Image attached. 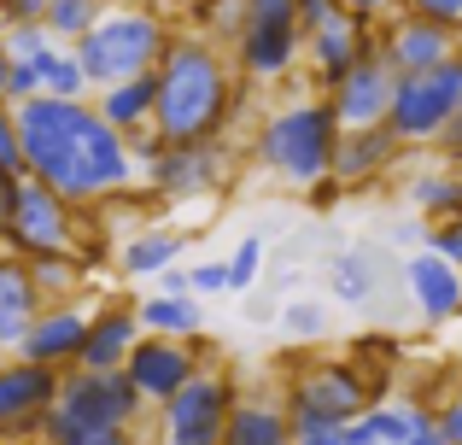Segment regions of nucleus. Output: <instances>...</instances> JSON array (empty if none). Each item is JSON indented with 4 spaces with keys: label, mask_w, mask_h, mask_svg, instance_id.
<instances>
[{
    "label": "nucleus",
    "mask_w": 462,
    "mask_h": 445,
    "mask_svg": "<svg viewBox=\"0 0 462 445\" xmlns=\"http://www.w3.org/2000/svg\"><path fill=\"white\" fill-rule=\"evenodd\" d=\"M18 117V147H23V176L59 194L65 206H100L141 182V164L129 141L106 124L94 106H65V100H30L12 106Z\"/></svg>",
    "instance_id": "1"
},
{
    "label": "nucleus",
    "mask_w": 462,
    "mask_h": 445,
    "mask_svg": "<svg viewBox=\"0 0 462 445\" xmlns=\"http://www.w3.org/2000/svg\"><path fill=\"white\" fill-rule=\"evenodd\" d=\"M158 100H152V135L164 147H205L223 141L228 117L240 106V77L228 53L211 35H170L158 59Z\"/></svg>",
    "instance_id": "2"
},
{
    "label": "nucleus",
    "mask_w": 462,
    "mask_h": 445,
    "mask_svg": "<svg viewBox=\"0 0 462 445\" xmlns=\"http://www.w3.org/2000/svg\"><path fill=\"white\" fill-rule=\"evenodd\" d=\"M334 147H339V124H334V112H328L322 94L275 106V112L263 117L258 141H252L258 164L270 176H282L287 188L328 182V176H334Z\"/></svg>",
    "instance_id": "3"
},
{
    "label": "nucleus",
    "mask_w": 462,
    "mask_h": 445,
    "mask_svg": "<svg viewBox=\"0 0 462 445\" xmlns=\"http://www.w3.org/2000/svg\"><path fill=\"white\" fill-rule=\"evenodd\" d=\"M164 47H170V30H164L158 12H147V6H106L100 23H94L70 53H77L88 88L100 94V88H117V82H135V77H147V70H158Z\"/></svg>",
    "instance_id": "4"
},
{
    "label": "nucleus",
    "mask_w": 462,
    "mask_h": 445,
    "mask_svg": "<svg viewBox=\"0 0 462 445\" xmlns=\"http://www.w3.org/2000/svg\"><path fill=\"white\" fill-rule=\"evenodd\" d=\"M369 404H374V387L363 381L357 364L316 357V364L293 369L282 411H287V428H293V434H346Z\"/></svg>",
    "instance_id": "5"
},
{
    "label": "nucleus",
    "mask_w": 462,
    "mask_h": 445,
    "mask_svg": "<svg viewBox=\"0 0 462 445\" xmlns=\"http://www.w3.org/2000/svg\"><path fill=\"white\" fill-rule=\"evenodd\" d=\"M457 112H462V53L433 70H416V77H398L386 129L398 135V147H439Z\"/></svg>",
    "instance_id": "6"
},
{
    "label": "nucleus",
    "mask_w": 462,
    "mask_h": 445,
    "mask_svg": "<svg viewBox=\"0 0 462 445\" xmlns=\"http://www.w3.org/2000/svg\"><path fill=\"white\" fill-rule=\"evenodd\" d=\"M82 240H88V228H82V211L65 206L59 194H47L42 182H30L23 176L18 182V206H12L6 228H0V246H12V258H59V252H77L82 258Z\"/></svg>",
    "instance_id": "7"
},
{
    "label": "nucleus",
    "mask_w": 462,
    "mask_h": 445,
    "mask_svg": "<svg viewBox=\"0 0 462 445\" xmlns=\"http://www.w3.org/2000/svg\"><path fill=\"white\" fill-rule=\"evenodd\" d=\"M240 387L223 364H205L170 404H158V445H223Z\"/></svg>",
    "instance_id": "8"
},
{
    "label": "nucleus",
    "mask_w": 462,
    "mask_h": 445,
    "mask_svg": "<svg viewBox=\"0 0 462 445\" xmlns=\"http://www.w3.org/2000/svg\"><path fill=\"white\" fill-rule=\"evenodd\" d=\"M141 411H147V404L135 399V387L124 381V369H117V375L65 369V375H59V399H53L47 416H59V422H70V428H129V434H135Z\"/></svg>",
    "instance_id": "9"
},
{
    "label": "nucleus",
    "mask_w": 462,
    "mask_h": 445,
    "mask_svg": "<svg viewBox=\"0 0 462 445\" xmlns=\"http://www.w3.org/2000/svg\"><path fill=\"white\" fill-rule=\"evenodd\" d=\"M199 346L205 340H152V334H141V346L129 352V364H124V381L135 387L141 404H170L205 369Z\"/></svg>",
    "instance_id": "10"
},
{
    "label": "nucleus",
    "mask_w": 462,
    "mask_h": 445,
    "mask_svg": "<svg viewBox=\"0 0 462 445\" xmlns=\"http://www.w3.org/2000/svg\"><path fill=\"white\" fill-rule=\"evenodd\" d=\"M228 147L223 141H205V147H164L152 164H141V176H147V188L158 199H211L223 194L228 182Z\"/></svg>",
    "instance_id": "11"
},
{
    "label": "nucleus",
    "mask_w": 462,
    "mask_h": 445,
    "mask_svg": "<svg viewBox=\"0 0 462 445\" xmlns=\"http://www.w3.org/2000/svg\"><path fill=\"white\" fill-rule=\"evenodd\" d=\"M374 53H381V65L393 70V77H416V70H433V65H445V59H457L462 35L445 30V23L416 18V12H398V18H386L381 30H374Z\"/></svg>",
    "instance_id": "12"
},
{
    "label": "nucleus",
    "mask_w": 462,
    "mask_h": 445,
    "mask_svg": "<svg viewBox=\"0 0 462 445\" xmlns=\"http://www.w3.org/2000/svg\"><path fill=\"white\" fill-rule=\"evenodd\" d=\"M305 59V30L293 18L287 23H263V18H246L235 35V70L240 82H287Z\"/></svg>",
    "instance_id": "13"
},
{
    "label": "nucleus",
    "mask_w": 462,
    "mask_h": 445,
    "mask_svg": "<svg viewBox=\"0 0 462 445\" xmlns=\"http://www.w3.org/2000/svg\"><path fill=\"white\" fill-rule=\"evenodd\" d=\"M393 88H398V77L381 65V53H369L357 70H346L322 100H328V112H334L339 129H381L386 112H393Z\"/></svg>",
    "instance_id": "14"
},
{
    "label": "nucleus",
    "mask_w": 462,
    "mask_h": 445,
    "mask_svg": "<svg viewBox=\"0 0 462 445\" xmlns=\"http://www.w3.org/2000/svg\"><path fill=\"white\" fill-rule=\"evenodd\" d=\"M59 399V375L42 364L6 357L0 364V434H35L42 440V416Z\"/></svg>",
    "instance_id": "15"
},
{
    "label": "nucleus",
    "mask_w": 462,
    "mask_h": 445,
    "mask_svg": "<svg viewBox=\"0 0 462 445\" xmlns=\"http://www.w3.org/2000/svg\"><path fill=\"white\" fill-rule=\"evenodd\" d=\"M82 340H88V311L82 305H42V317H35L30 334L18 340V357L65 375V369H77Z\"/></svg>",
    "instance_id": "16"
},
{
    "label": "nucleus",
    "mask_w": 462,
    "mask_h": 445,
    "mask_svg": "<svg viewBox=\"0 0 462 445\" xmlns=\"http://www.w3.org/2000/svg\"><path fill=\"white\" fill-rule=\"evenodd\" d=\"M369 53H374V30L363 18H351V12H339V18H328L322 30L305 35V59H310V77H316L322 94L334 88L346 70H357Z\"/></svg>",
    "instance_id": "17"
},
{
    "label": "nucleus",
    "mask_w": 462,
    "mask_h": 445,
    "mask_svg": "<svg viewBox=\"0 0 462 445\" xmlns=\"http://www.w3.org/2000/svg\"><path fill=\"white\" fill-rule=\"evenodd\" d=\"M141 346V317H135V299H112V305L88 311V340H82L77 369L88 375H117L129 364V352Z\"/></svg>",
    "instance_id": "18"
},
{
    "label": "nucleus",
    "mask_w": 462,
    "mask_h": 445,
    "mask_svg": "<svg viewBox=\"0 0 462 445\" xmlns=\"http://www.w3.org/2000/svg\"><path fill=\"white\" fill-rule=\"evenodd\" d=\"M404 159V147H398L393 129H339V147H334V182L339 188H369L381 182L393 164Z\"/></svg>",
    "instance_id": "19"
},
{
    "label": "nucleus",
    "mask_w": 462,
    "mask_h": 445,
    "mask_svg": "<svg viewBox=\"0 0 462 445\" xmlns=\"http://www.w3.org/2000/svg\"><path fill=\"white\" fill-rule=\"evenodd\" d=\"M404 287H410V299H416V311L428 322L462 317V270H451L439 252H428V246L410 252L404 258Z\"/></svg>",
    "instance_id": "20"
},
{
    "label": "nucleus",
    "mask_w": 462,
    "mask_h": 445,
    "mask_svg": "<svg viewBox=\"0 0 462 445\" xmlns=\"http://www.w3.org/2000/svg\"><path fill=\"white\" fill-rule=\"evenodd\" d=\"M35 317H42V293L30 287L23 258L0 252V352H18V340L30 334Z\"/></svg>",
    "instance_id": "21"
},
{
    "label": "nucleus",
    "mask_w": 462,
    "mask_h": 445,
    "mask_svg": "<svg viewBox=\"0 0 462 445\" xmlns=\"http://www.w3.org/2000/svg\"><path fill=\"white\" fill-rule=\"evenodd\" d=\"M328 287L339 305H374L386 287V252L381 246H346L328 264Z\"/></svg>",
    "instance_id": "22"
},
{
    "label": "nucleus",
    "mask_w": 462,
    "mask_h": 445,
    "mask_svg": "<svg viewBox=\"0 0 462 445\" xmlns=\"http://www.w3.org/2000/svg\"><path fill=\"white\" fill-rule=\"evenodd\" d=\"M152 100H158V77L147 70V77H135V82L100 88L94 112H100V117H106V124H112L124 141H135V135H147V129H152Z\"/></svg>",
    "instance_id": "23"
},
{
    "label": "nucleus",
    "mask_w": 462,
    "mask_h": 445,
    "mask_svg": "<svg viewBox=\"0 0 462 445\" xmlns=\"http://www.w3.org/2000/svg\"><path fill=\"white\" fill-rule=\"evenodd\" d=\"M135 317H141V334H152V340H199L205 334V305L193 293H181V299L147 293V299H135Z\"/></svg>",
    "instance_id": "24"
},
{
    "label": "nucleus",
    "mask_w": 462,
    "mask_h": 445,
    "mask_svg": "<svg viewBox=\"0 0 462 445\" xmlns=\"http://www.w3.org/2000/svg\"><path fill=\"white\" fill-rule=\"evenodd\" d=\"M223 445H293V428H287L282 399H263V393H246L228 416Z\"/></svg>",
    "instance_id": "25"
},
{
    "label": "nucleus",
    "mask_w": 462,
    "mask_h": 445,
    "mask_svg": "<svg viewBox=\"0 0 462 445\" xmlns=\"http://www.w3.org/2000/svg\"><path fill=\"white\" fill-rule=\"evenodd\" d=\"M176 252H181L176 228H135V235L117 246V270H124L129 282H158L164 270H176Z\"/></svg>",
    "instance_id": "26"
},
{
    "label": "nucleus",
    "mask_w": 462,
    "mask_h": 445,
    "mask_svg": "<svg viewBox=\"0 0 462 445\" xmlns=\"http://www.w3.org/2000/svg\"><path fill=\"white\" fill-rule=\"evenodd\" d=\"M404 194H410V206H416L428 223H445V218H457V211H462V171H451V164L416 171Z\"/></svg>",
    "instance_id": "27"
},
{
    "label": "nucleus",
    "mask_w": 462,
    "mask_h": 445,
    "mask_svg": "<svg viewBox=\"0 0 462 445\" xmlns=\"http://www.w3.org/2000/svg\"><path fill=\"white\" fill-rule=\"evenodd\" d=\"M410 416H416V399L410 404H369V411L339 434V445H404L410 440Z\"/></svg>",
    "instance_id": "28"
},
{
    "label": "nucleus",
    "mask_w": 462,
    "mask_h": 445,
    "mask_svg": "<svg viewBox=\"0 0 462 445\" xmlns=\"http://www.w3.org/2000/svg\"><path fill=\"white\" fill-rule=\"evenodd\" d=\"M30 270V287L42 293V305H70V293H77L82 282H88V258H77V252H59V258H30L23 264Z\"/></svg>",
    "instance_id": "29"
},
{
    "label": "nucleus",
    "mask_w": 462,
    "mask_h": 445,
    "mask_svg": "<svg viewBox=\"0 0 462 445\" xmlns=\"http://www.w3.org/2000/svg\"><path fill=\"white\" fill-rule=\"evenodd\" d=\"M35 70H42V100H65V106H88V77H82L77 53L70 47H47L42 59H35Z\"/></svg>",
    "instance_id": "30"
},
{
    "label": "nucleus",
    "mask_w": 462,
    "mask_h": 445,
    "mask_svg": "<svg viewBox=\"0 0 462 445\" xmlns=\"http://www.w3.org/2000/svg\"><path fill=\"white\" fill-rule=\"evenodd\" d=\"M106 6H112V0H53L42 23H47V35H53V47H77L82 35L100 23Z\"/></svg>",
    "instance_id": "31"
},
{
    "label": "nucleus",
    "mask_w": 462,
    "mask_h": 445,
    "mask_svg": "<svg viewBox=\"0 0 462 445\" xmlns=\"http://www.w3.org/2000/svg\"><path fill=\"white\" fill-rule=\"evenodd\" d=\"M42 445H135L129 428H70L59 416H42Z\"/></svg>",
    "instance_id": "32"
},
{
    "label": "nucleus",
    "mask_w": 462,
    "mask_h": 445,
    "mask_svg": "<svg viewBox=\"0 0 462 445\" xmlns=\"http://www.w3.org/2000/svg\"><path fill=\"white\" fill-rule=\"evenodd\" d=\"M47 47H53L47 23H0V53H6V65H30Z\"/></svg>",
    "instance_id": "33"
},
{
    "label": "nucleus",
    "mask_w": 462,
    "mask_h": 445,
    "mask_svg": "<svg viewBox=\"0 0 462 445\" xmlns=\"http://www.w3.org/2000/svg\"><path fill=\"white\" fill-rule=\"evenodd\" d=\"M282 329L293 334V340H322L328 334V305L322 299H287L282 305Z\"/></svg>",
    "instance_id": "34"
},
{
    "label": "nucleus",
    "mask_w": 462,
    "mask_h": 445,
    "mask_svg": "<svg viewBox=\"0 0 462 445\" xmlns=\"http://www.w3.org/2000/svg\"><path fill=\"white\" fill-rule=\"evenodd\" d=\"M223 264H228V293H252V282L263 270V235H246Z\"/></svg>",
    "instance_id": "35"
},
{
    "label": "nucleus",
    "mask_w": 462,
    "mask_h": 445,
    "mask_svg": "<svg viewBox=\"0 0 462 445\" xmlns=\"http://www.w3.org/2000/svg\"><path fill=\"white\" fill-rule=\"evenodd\" d=\"M199 6H205V30L228 35V42H235L240 23H246V0H199Z\"/></svg>",
    "instance_id": "36"
},
{
    "label": "nucleus",
    "mask_w": 462,
    "mask_h": 445,
    "mask_svg": "<svg viewBox=\"0 0 462 445\" xmlns=\"http://www.w3.org/2000/svg\"><path fill=\"white\" fill-rule=\"evenodd\" d=\"M428 252H439V258L451 264V270H462V211L428 228Z\"/></svg>",
    "instance_id": "37"
},
{
    "label": "nucleus",
    "mask_w": 462,
    "mask_h": 445,
    "mask_svg": "<svg viewBox=\"0 0 462 445\" xmlns=\"http://www.w3.org/2000/svg\"><path fill=\"white\" fill-rule=\"evenodd\" d=\"M188 287H193V299H217V293H228V264H223V258L193 264V270H188Z\"/></svg>",
    "instance_id": "38"
},
{
    "label": "nucleus",
    "mask_w": 462,
    "mask_h": 445,
    "mask_svg": "<svg viewBox=\"0 0 462 445\" xmlns=\"http://www.w3.org/2000/svg\"><path fill=\"white\" fill-rule=\"evenodd\" d=\"M0 171L6 176H23V147H18V117H12V106L0 100Z\"/></svg>",
    "instance_id": "39"
},
{
    "label": "nucleus",
    "mask_w": 462,
    "mask_h": 445,
    "mask_svg": "<svg viewBox=\"0 0 462 445\" xmlns=\"http://www.w3.org/2000/svg\"><path fill=\"white\" fill-rule=\"evenodd\" d=\"M30 100H42V70H35V59L6 70V106H30Z\"/></svg>",
    "instance_id": "40"
},
{
    "label": "nucleus",
    "mask_w": 462,
    "mask_h": 445,
    "mask_svg": "<svg viewBox=\"0 0 462 445\" xmlns=\"http://www.w3.org/2000/svg\"><path fill=\"white\" fill-rule=\"evenodd\" d=\"M404 12H416V18L445 23V30L462 35V0H404Z\"/></svg>",
    "instance_id": "41"
},
{
    "label": "nucleus",
    "mask_w": 462,
    "mask_h": 445,
    "mask_svg": "<svg viewBox=\"0 0 462 445\" xmlns=\"http://www.w3.org/2000/svg\"><path fill=\"white\" fill-rule=\"evenodd\" d=\"M339 6H346L351 18H363L369 30H381L386 18H398V12H404V0H339Z\"/></svg>",
    "instance_id": "42"
},
{
    "label": "nucleus",
    "mask_w": 462,
    "mask_h": 445,
    "mask_svg": "<svg viewBox=\"0 0 462 445\" xmlns=\"http://www.w3.org/2000/svg\"><path fill=\"white\" fill-rule=\"evenodd\" d=\"M293 12H299V30H322V23L328 18H339V12H346V6H339V0H293Z\"/></svg>",
    "instance_id": "43"
},
{
    "label": "nucleus",
    "mask_w": 462,
    "mask_h": 445,
    "mask_svg": "<svg viewBox=\"0 0 462 445\" xmlns=\"http://www.w3.org/2000/svg\"><path fill=\"white\" fill-rule=\"evenodd\" d=\"M433 422H439V440L445 445H462V387L439 404V411H433Z\"/></svg>",
    "instance_id": "44"
},
{
    "label": "nucleus",
    "mask_w": 462,
    "mask_h": 445,
    "mask_svg": "<svg viewBox=\"0 0 462 445\" xmlns=\"http://www.w3.org/2000/svg\"><path fill=\"white\" fill-rule=\"evenodd\" d=\"M53 0H0V23H42Z\"/></svg>",
    "instance_id": "45"
},
{
    "label": "nucleus",
    "mask_w": 462,
    "mask_h": 445,
    "mask_svg": "<svg viewBox=\"0 0 462 445\" xmlns=\"http://www.w3.org/2000/svg\"><path fill=\"white\" fill-rule=\"evenodd\" d=\"M404 445H445V440H439V422H433L428 404H416V416H410V440H404Z\"/></svg>",
    "instance_id": "46"
},
{
    "label": "nucleus",
    "mask_w": 462,
    "mask_h": 445,
    "mask_svg": "<svg viewBox=\"0 0 462 445\" xmlns=\"http://www.w3.org/2000/svg\"><path fill=\"white\" fill-rule=\"evenodd\" d=\"M246 18H263V23H287L293 18L299 23V12H293V0H246Z\"/></svg>",
    "instance_id": "47"
},
{
    "label": "nucleus",
    "mask_w": 462,
    "mask_h": 445,
    "mask_svg": "<svg viewBox=\"0 0 462 445\" xmlns=\"http://www.w3.org/2000/svg\"><path fill=\"white\" fill-rule=\"evenodd\" d=\"M439 153H445V164H451V171H462V112L451 117V129L439 135Z\"/></svg>",
    "instance_id": "48"
},
{
    "label": "nucleus",
    "mask_w": 462,
    "mask_h": 445,
    "mask_svg": "<svg viewBox=\"0 0 462 445\" xmlns=\"http://www.w3.org/2000/svg\"><path fill=\"white\" fill-rule=\"evenodd\" d=\"M305 194H310V206H316V211H334V199L346 194V188H339L334 176H328V182H316V188H305Z\"/></svg>",
    "instance_id": "49"
},
{
    "label": "nucleus",
    "mask_w": 462,
    "mask_h": 445,
    "mask_svg": "<svg viewBox=\"0 0 462 445\" xmlns=\"http://www.w3.org/2000/svg\"><path fill=\"white\" fill-rule=\"evenodd\" d=\"M18 182H23V176H6V171H0V228H6L12 206H18Z\"/></svg>",
    "instance_id": "50"
},
{
    "label": "nucleus",
    "mask_w": 462,
    "mask_h": 445,
    "mask_svg": "<svg viewBox=\"0 0 462 445\" xmlns=\"http://www.w3.org/2000/svg\"><path fill=\"white\" fill-rule=\"evenodd\" d=\"M158 293H170V299L193 293V287H188V270H181V264H176V270H164V275H158Z\"/></svg>",
    "instance_id": "51"
},
{
    "label": "nucleus",
    "mask_w": 462,
    "mask_h": 445,
    "mask_svg": "<svg viewBox=\"0 0 462 445\" xmlns=\"http://www.w3.org/2000/svg\"><path fill=\"white\" fill-rule=\"evenodd\" d=\"M293 445H339V434H293Z\"/></svg>",
    "instance_id": "52"
},
{
    "label": "nucleus",
    "mask_w": 462,
    "mask_h": 445,
    "mask_svg": "<svg viewBox=\"0 0 462 445\" xmlns=\"http://www.w3.org/2000/svg\"><path fill=\"white\" fill-rule=\"evenodd\" d=\"M6 70H12V65H6V53H0V100H6Z\"/></svg>",
    "instance_id": "53"
},
{
    "label": "nucleus",
    "mask_w": 462,
    "mask_h": 445,
    "mask_svg": "<svg viewBox=\"0 0 462 445\" xmlns=\"http://www.w3.org/2000/svg\"><path fill=\"white\" fill-rule=\"evenodd\" d=\"M0 364H6V352H0Z\"/></svg>",
    "instance_id": "54"
}]
</instances>
